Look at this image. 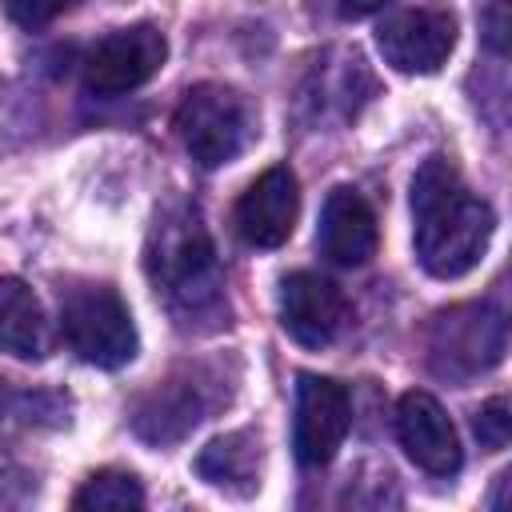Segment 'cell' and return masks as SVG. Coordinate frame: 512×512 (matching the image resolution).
<instances>
[{"instance_id": "9c48e42d", "label": "cell", "mask_w": 512, "mask_h": 512, "mask_svg": "<svg viewBox=\"0 0 512 512\" xmlns=\"http://www.w3.org/2000/svg\"><path fill=\"white\" fill-rule=\"evenodd\" d=\"M348 296L320 272H288L280 280V328L300 348H328L348 328Z\"/></svg>"}, {"instance_id": "52a82bcc", "label": "cell", "mask_w": 512, "mask_h": 512, "mask_svg": "<svg viewBox=\"0 0 512 512\" xmlns=\"http://www.w3.org/2000/svg\"><path fill=\"white\" fill-rule=\"evenodd\" d=\"M352 428L348 388L332 376L300 372L296 376V416H292V452L304 468H324L340 452Z\"/></svg>"}, {"instance_id": "ba28073f", "label": "cell", "mask_w": 512, "mask_h": 512, "mask_svg": "<svg viewBox=\"0 0 512 512\" xmlns=\"http://www.w3.org/2000/svg\"><path fill=\"white\" fill-rule=\"evenodd\" d=\"M376 48L404 76H432L456 48V16L448 8H400L380 20Z\"/></svg>"}, {"instance_id": "5b68a950", "label": "cell", "mask_w": 512, "mask_h": 512, "mask_svg": "<svg viewBox=\"0 0 512 512\" xmlns=\"http://www.w3.org/2000/svg\"><path fill=\"white\" fill-rule=\"evenodd\" d=\"M508 328L488 304H456L428 328V368L444 380H472L504 360Z\"/></svg>"}, {"instance_id": "4fadbf2b", "label": "cell", "mask_w": 512, "mask_h": 512, "mask_svg": "<svg viewBox=\"0 0 512 512\" xmlns=\"http://www.w3.org/2000/svg\"><path fill=\"white\" fill-rule=\"evenodd\" d=\"M208 408H212V400L204 396V384L176 372L168 380H156V388L140 400L132 428L152 444H168V440L184 436L188 428H196Z\"/></svg>"}, {"instance_id": "e0dca14e", "label": "cell", "mask_w": 512, "mask_h": 512, "mask_svg": "<svg viewBox=\"0 0 512 512\" xmlns=\"http://www.w3.org/2000/svg\"><path fill=\"white\" fill-rule=\"evenodd\" d=\"M472 428H476V440H480L484 452L508 448V440H512V412H508V400H504V396H492L488 404H480L476 416H472Z\"/></svg>"}, {"instance_id": "30bf717a", "label": "cell", "mask_w": 512, "mask_h": 512, "mask_svg": "<svg viewBox=\"0 0 512 512\" xmlns=\"http://www.w3.org/2000/svg\"><path fill=\"white\" fill-rule=\"evenodd\" d=\"M300 216V184L288 164L264 168L236 200L232 224L248 248H280Z\"/></svg>"}, {"instance_id": "7c38bea8", "label": "cell", "mask_w": 512, "mask_h": 512, "mask_svg": "<svg viewBox=\"0 0 512 512\" xmlns=\"http://www.w3.org/2000/svg\"><path fill=\"white\" fill-rule=\"evenodd\" d=\"M316 248H320V256H328L340 268H364L376 256L380 224H376V212H372V204L364 200L360 188L336 184L324 196L320 228H316Z\"/></svg>"}, {"instance_id": "8fae6325", "label": "cell", "mask_w": 512, "mask_h": 512, "mask_svg": "<svg viewBox=\"0 0 512 512\" xmlns=\"http://www.w3.org/2000/svg\"><path fill=\"white\" fill-rule=\"evenodd\" d=\"M396 440L404 448V456L424 468L428 476H456L464 464L460 452V436L456 424L448 420L444 404L432 392H404L396 404Z\"/></svg>"}, {"instance_id": "9a60e30c", "label": "cell", "mask_w": 512, "mask_h": 512, "mask_svg": "<svg viewBox=\"0 0 512 512\" xmlns=\"http://www.w3.org/2000/svg\"><path fill=\"white\" fill-rule=\"evenodd\" d=\"M256 460H260V440L252 432H228L216 436L200 456H196V472L212 484V488H228V492H252L256 480Z\"/></svg>"}, {"instance_id": "5bb4252c", "label": "cell", "mask_w": 512, "mask_h": 512, "mask_svg": "<svg viewBox=\"0 0 512 512\" xmlns=\"http://www.w3.org/2000/svg\"><path fill=\"white\" fill-rule=\"evenodd\" d=\"M0 348L20 360L48 356V320L20 276H0Z\"/></svg>"}, {"instance_id": "3957f363", "label": "cell", "mask_w": 512, "mask_h": 512, "mask_svg": "<svg viewBox=\"0 0 512 512\" xmlns=\"http://www.w3.org/2000/svg\"><path fill=\"white\" fill-rule=\"evenodd\" d=\"M172 128L184 144V152L200 168H220L232 164L256 136V112L244 92L220 80L192 84L184 100L176 104Z\"/></svg>"}, {"instance_id": "277c9868", "label": "cell", "mask_w": 512, "mask_h": 512, "mask_svg": "<svg viewBox=\"0 0 512 512\" xmlns=\"http://www.w3.org/2000/svg\"><path fill=\"white\" fill-rule=\"evenodd\" d=\"M60 332L68 348L96 368H124L136 348V324L112 284H76L60 296Z\"/></svg>"}, {"instance_id": "2e32d148", "label": "cell", "mask_w": 512, "mask_h": 512, "mask_svg": "<svg viewBox=\"0 0 512 512\" xmlns=\"http://www.w3.org/2000/svg\"><path fill=\"white\" fill-rule=\"evenodd\" d=\"M72 508L80 512H104V508H144V488L132 472H120V468H100L92 472L76 496H72Z\"/></svg>"}, {"instance_id": "ffe728a7", "label": "cell", "mask_w": 512, "mask_h": 512, "mask_svg": "<svg viewBox=\"0 0 512 512\" xmlns=\"http://www.w3.org/2000/svg\"><path fill=\"white\" fill-rule=\"evenodd\" d=\"M388 0H336V12L344 16V20H364V16H372V12H380Z\"/></svg>"}, {"instance_id": "ac0fdd59", "label": "cell", "mask_w": 512, "mask_h": 512, "mask_svg": "<svg viewBox=\"0 0 512 512\" xmlns=\"http://www.w3.org/2000/svg\"><path fill=\"white\" fill-rule=\"evenodd\" d=\"M80 0H4V12L8 20H16L20 28H44L52 24L56 16L72 12Z\"/></svg>"}, {"instance_id": "6da1fadb", "label": "cell", "mask_w": 512, "mask_h": 512, "mask_svg": "<svg viewBox=\"0 0 512 512\" xmlns=\"http://www.w3.org/2000/svg\"><path fill=\"white\" fill-rule=\"evenodd\" d=\"M496 232V212L448 156H428L412 176V248L428 276H468Z\"/></svg>"}, {"instance_id": "8992f818", "label": "cell", "mask_w": 512, "mask_h": 512, "mask_svg": "<svg viewBox=\"0 0 512 512\" xmlns=\"http://www.w3.org/2000/svg\"><path fill=\"white\" fill-rule=\"evenodd\" d=\"M168 60V40L156 24H128V28H112L108 36H100L84 60V84L100 96H124L136 92L140 84H148Z\"/></svg>"}, {"instance_id": "d6986e66", "label": "cell", "mask_w": 512, "mask_h": 512, "mask_svg": "<svg viewBox=\"0 0 512 512\" xmlns=\"http://www.w3.org/2000/svg\"><path fill=\"white\" fill-rule=\"evenodd\" d=\"M480 24H484V44L496 56H504L508 52V0H492L488 12L480 16Z\"/></svg>"}, {"instance_id": "7a4b0ae2", "label": "cell", "mask_w": 512, "mask_h": 512, "mask_svg": "<svg viewBox=\"0 0 512 512\" xmlns=\"http://www.w3.org/2000/svg\"><path fill=\"white\" fill-rule=\"evenodd\" d=\"M148 276L156 292H164V300L184 316L220 304L224 280H220L216 248L196 208H172L156 220L148 244Z\"/></svg>"}]
</instances>
